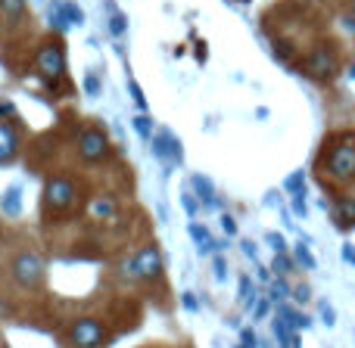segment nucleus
<instances>
[{
    "mask_svg": "<svg viewBox=\"0 0 355 348\" xmlns=\"http://www.w3.org/2000/svg\"><path fill=\"white\" fill-rule=\"evenodd\" d=\"M128 87H131V97H135V103H137V106H141V109H144V106H147V97H144L141 84H137L135 78H128Z\"/></svg>",
    "mask_w": 355,
    "mask_h": 348,
    "instance_id": "a878e982",
    "label": "nucleus"
},
{
    "mask_svg": "<svg viewBox=\"0 0 355 348\" xmlns=\"http://www.w3.org/2000/svg\"><path fill=\"white\" fill-rule=\"evenodd\" d=\"M85 91L91 93V97L100 91V84H97V75H87V78H85Z\"/></svg>",
    "mask_w": 355,
    "mask_h": 348,
    "instance_id": "2f4dec72",
    "label": "nucleus"
},
{
    "mask_svg": "<svg viewBox=\"0 0 355 348\" xmlns=\"http://www.w3.org/2000/svg\"><path fill=\"white\" fill-rule=\"evenodd\" d=\"M106 149H110V143H106V134H103V131H97V128L81 131V137H78V156H81L85 162L103 159Z\"/></svg>",
    "mask_w": 355,
    "mask_h": 348,
    "instance_id": "423d86ee",
    "label": "nucleus"
},
{
    "mask_svg": "<svg viewBox=\"0 0 355 348\" xmlns=\"http://www.w3.org/2000/svg\"><path fill=\"white\" fill-rule=\"evenodd\" d=\"M277 47H281V50H277V53H281V59H287V56H290V44H277Z\"/></svg>",
    "mask_w": 355,
    "mask_h": 348,
    "instance_id": "58836bf2",
    "label": "nucleus"
},
{
    "mask_svg": "<svg viewBox=\"0 0 355 348\" xmlns=\"http://www.w3.org/2000/svg\"><path fill=\"white\" fill-rule=\"evenodd\" d=\"M306 72L312 75V78H334V75H337V56L324 47L315 50L306 59Z\"/></svg>",
    "mask_w": 355,
    "mask_h": 348,
    "instance_id": "6e6552de",
    "label": "nucleus"
},
{
    "mask_svg": "<svg viewBox=\"0 0 355 348\" xmlns=\"http://www.w3.org/2000/svg\"><path fill=\"white\" fill-rule=\"evenodd\" d=\"M72 202H75L72 181H66V177H50V181L44 183V205H47L50 212H66Z\"/></svg>",
    "mask_w": 355,
    "mask_h": 348,
    "instance_id": "39448f33",
    "label": "nucleus"
},
{
    "mask_svg": "<svg viewBox=\"0 0 355 348\" xmlns=\"http://www.w3.org/2000/svg\"><path fill=\"white\" fill-rule=\"evenodd\" d=\"M221 227H225V233H227V237H234V233H237V224H234V218H231V214H225V218H221Z\"/></svg>",
    "mask_w": 355,
    "mask_h": 348,
    "instance_id": "473e14b6",
    "label": "nucleus"
},
{
    "mask_svg": "<svg viewBox=\"0 0 355 348\" xmlns=\"http://www.w3.org/2000/svg\"><path fill=\"white\" fill-rule=\"evenodd\" d=\"M19 153V134L12 125L0 122V162H12Z\"/></svg>",
    "mask_w": 355,
    "mask_h": 348,
    "instance_id": "9d476101",
    "label": "nucleus"
},
{
    "mask_svg": "<svg viewBox=\"0 0 355 348\" xmlns=\"http://www.w3.org/2000/svg\"><path fill=\"white\" fill-rule=\"evenodd\" d=\"M234 348H246V345H234Z\"/></svg>",
    "mask_w": 355,
    "mask_h": 348,
    "instance_id": "79ce46f5",
    "label": "nucleus"
},
{
    "mask_svg": "<svg viewBox=\"0 0 355 348\" xmlns=\"http://www.w3.org/2000/svg\"><path fill=\"white\" fill-rule=\"evenodd\" d=\"M122 274L128 280H156L162 274V252L156 246H144L135 258L122 264Z\"/></svg>",
    "mask_w": 355,
    "mask_h": 348,
    "instance_id": "f03ea898",
    "label": "nucleus"
},
{
    "mask_svg": "<svg viewBox=\"0 0 355 348\" xmlns=\"http://www.w3.org/2000/svg\"><path fill=\"white\" fill-rule=\"evenodd\" d=\"M302 187H306V174H302V172H293L287 181H284V190H290L293 196L302 193Z\"/></svg>",
    "mask_w": 355,
    "mask_h": 348,
    "instance_id": "aec40b11",
    "label": "nucleus"
},
{
    "mask_svg": "<svg viewBox=\"0 0 355 348\" xmlns=\"http://www.w3.org/2000/svg\"><path fill=\"white\" fill-rule=\"evenodd\" d=\"M60 6H62V16H66L69 25H81V22H85V10H81V6L69 3V0H62Z\"/></svg>",
    "mask_w": 355,
    "mask_h": 348,
    "instance_id": "dca6fc26",
    "label": "nucleus"
},
{
    "mask_svg": "<svg viewBox=\"0 0 355 348\" xmlns=\"http://www.w3.org/2000/svg\"><path fill=\"white\" fill-rule=\"evenodd\" d=\"M91 214L94 218H112V214H116V202H112L110 196H97V199L91 202Z\"/></svg>",
    "mask_w": 355,
    "mask_h": 348,
    "instance_id": "2eb2a0df",
    "label": "nucleus"
},
{
    "mask_svg": "<svg viewBox=\"0 0 355 348\" xmlns=\"http://www.w3.org/2000/svg\"><path fill=\"white\" fill-rule=\"evenodd\" d=\"M25 6V0H0V12H6V16H19Z\"/></svg>",
    "mask_w": 355,
    "mask_h": 348,
    "instance_id": "5701e85b",
    "label": "nucleus"
},
{
    "mask_svg": "<svg viewBox=\"0 0 355 348\" xmlns=\"http://www.w3.org/2000/svg\"><path fill=\"white\" fill-rule=\"evenodd\" d=\"M190 183H193V190H196V193H200V199L206 202V205H215V190H212V181H209V177L196 174Z\"/></svg>",
    "mask_w": 355,
    "mask_h": 348,
    "instance_id": "4468645a",
    "label": "nucleus"
},
{
    "mask_svg": "<svg viewBox=\"0 0 355 348\" xmlns=\"http://www.w3.org/2000/svg\"><path fill=\"white\" fill-rule=\"evenodd\" d=\"M243 255H250L252 262H256V246H252V243H243Z\"/></svg>",
    "mask_w": 355,
    "mask_h": 348,
    "instance_id": "4c0bfd02",
    "label": "nucleus"
},
{
    "mask_svg": "<svg viewBox=\"0 0 355 348\" xmlns=\"http://www.w3.org/2000/svg\"><path fill=\"white\" fill-rule=\"evenodd\" d=\"M135 131L144 137V140H153V125H150L147 116H137L135 118Z\"/></svg>",
    "mask_w": 355,
    "mask_h": 348,
    "instance_id": "412c9836",
    "label": "nucleus"
},
{
    "mask_svg": "<svg viewBox=\"0 0 355 348\" xmlns=\"http://www.w3.org/2000/svg\"><path fill=\"white\" fill-rule=\"evenodd\" d=\"M153 153L166 162H181L184 159L181 140H175L172 131H159V134H153Z\"/></svg>",
    "mask_w": 355,
    "mask_h": 348,
    "instance_id": "1a4fd4ad",
    "label": "nucleus"
},
{
    "mask_svg": "<svg viewBox=\"0 0 355 348\" xmlns=\"http://www.w3.org/2000/svg\"><path fill=\"white\" fill-rule=\"evenodd\" d=\"M290 295H293L296 302H302V305H306V302L312 299V289H309L306 283H300V286H293V293H290Z\"/></svg>",
    "mask_w": 355,
    "mask_h": 348,
    "instance_id": "cd10ccee",
    "label": "nucleus"
},
{
    "mask_svg": "<svg viewBox=\"0 0 355 348\" xmlns=\"http://www.w3.org/2000/svg\"><path fill=\"white\" fill-rule=\"evenodd\" d=\"M184 208H187V214H196V202L190 199V193L184 196Z\"/></svg>",
    "mask_w": 355,
    "mask_h": 348,
    "instance_id": "c9c22d12",
    "label": "nucleus"
},
{
    "mask_svg": "<svg viewBox=\"0 0 355 348\" xmlns=\"http://www.w3.org/2000/svg\"><path fill=\"white\" fill-rule=\"evenodd\" d=\"M3 112L10 116V112H12V103H0V116H3Z\"/></svg>",
    "mask_w": 355,
    "mask_h": 348,
    "instance_id": "ea45409f",
    "label": "nucleus"
},
{
    "mask_svg": "<svg viewBox=\"0 0 355 348\" xmlns=\"http://www.w3.org/2000/svg\"><path fill=\"white\" fill-rule=\"evenodd\" d=\"M225 277H227V271H225V258L215 255V280H225Z\"/></svg>",
    "mask_w": 355,
    "mask_h": 348,
    "instance_id": "7c9ffc66",
    "label": "nucleus"
},
{
    "mask_svg": "<svg viewBox=\"0 0 355 348\" xmlns=\"http://www.w3.org/2000/svg\"><path fill=\"white\" fill-rule=\"evenodd\" d=\"M240 339H243L246 348H256L259 345V339H256V333H252V330H240Z\"/></svg>",
    "mask_w": 355,
    "mask_h": 348,
    "instance_id": "c756f323",
    "label": "nucleus"
},
{
    "mask_svg": "<svg viewBox=\"0 0 355 348\" xmlns=\"http://www.w3.org/2000/svg\"><path fill=\"white\" fill-rule=\"evenodd\" d=\"M110 31H112V35H125V16H122V12H116V10H112V19H110Z\"/></svg>",
    "mask_w": 355,
    "mask_h": 348,
    "instance_id": "b1692460",
    "label": "nucleus"
},
{
    "mask_svg": "<svg viewBox=\"0 0 355 348\" xmlns=\"http://www.w3.org/2000/svg\"><path fill=\"white\" fill-rule=\"evenodd\" d=\"M69 342L75 348H100V345H106V327L91 318H81L69 330Z\"/></svg>",
    "mask_w": 355,
    "mask_h": 348,
    "instance_id": "20e7f679",
    "label": "nucleus"
},
{
    "mask_svg": "<svg viewBox=\"0 0 355 348\" xmlns=\"http://www.w3.org/2000/svg\"><path fill=\"white\" fill-rule=\"evenodd\" d=\"M271 271H275L277 277H287L290 271H293V262L287 258V252H284V255H275V262H271Z\"/></svg>",
    "mask_w": 355,
    "mask_h": 348,
    "instance_id": "6ab92c4d",
    "label": "nucleus"
},
{
    "mask_svg": "<svg viewBox=\"0 0 355 348\" xmlns=\"http://www.w3.org/2000/svg\"><path fill=\"white\" fill-rule=\"evenodd\" d=\"M19 208H22V190H19V187H10V190L3 193V199H0V212L10 214V218H16Z\"/></svg>",
    "mask_w": 355,
    "mask_h": 348,
    "instance_id": "f8f14e48",
    "label": "nucleus"
},
{
    "mask_svg": "<svg viewBox=\"0 0 355 348\" xmlns=\"http://www.w3.org/2000/svg\"><path fill=\"white\" fill-rule=\"evenodd\" d=\"M290 293H293V286H290V283L287 280H284V277H277V280L275 283H271V299H275L277 302V305H281V302L284 299H287V295Z\"/></svg>",
    "mask_w": 355,
    "mask_h": 348,
    "instance_id": "f3484780",
    "label": "nucleus"
},
{
    "mask_svg": "<svg viewBox=\"0 0 355 348\" xmlns=\"http://www.w3.org/2000/svg\"><path fill=\"white\" fill-rule=\"evenodd\" d=\"M10 277L16 280V286L22 289H35L44 280V262L37 252H19L10 264Z\"/></svg>",
    "mask_w": 355,
    "mask_h": 348,
    "instance_id": "7ed1b4c3",
    "label": "nucleus"
},
{
    "mask_svg": "<svg viewBox=\"0 0 355 348\" xmlns=\"http://www.w3.org/2000/svg\"><path fill=\"white\" fill-rule=\"evenodd\" d=\"M271 243V249H275V255H284V252H287V243H284V237L281 233H268V237H265Z\"/></svg>",
    "mask_w": 355,
    "mask_h": 348,
    "instance_id": "393cba45",
    "label": "nucleus"
},
{
    "mask_svg": "<svg viewBox=\"0 0 355 348\" xmlns=\"http://www.w3.org/2000/svg\"><path fill=\"white\" fill-rule=\"evenodd\" d=\"M265 314H268V302L262 299V302H256V311H252V318L259 320V318H265Z\"/></svg>",
    "mask_w": 355,
    "mask_h": 348,
    "instance_id": "f704fd0d",
    "label": "nucleus"
},
{
    "mask_svg": "<svg viewBox=\"0 0 355 348\" xmlns=\"http://www.w3.org/2000/svg\"><path fill=\"white\" fill-rule=\"evenodd\" d=\"M349 75H352V78H355V66H352V72H349Z\"/></svg>",
    "mask_w": 355,
    "mask_h": 348,
    "instance_id": "a19ab883",
    "label": "nucleus"
},
{
    "mask_svg": "<svg viewBox=\"0 0 355 348\" xmlns=\"http://www.w3.org/2000/svg\"><path fill=\"white\" fill-rule=\"evenodd\" d=\"M37 72L44 75V78H62L66 75V56H62L60 47H41L37 50V59H35Z\"/></svg>",
    "mask_w": 355,
    "mask_h": 348,
    "instance_id": "0eeeda50",
    "label": "nucleus"
},
{
    "mask_svg": "<svg viewBox=\"0 0 355 348\" xmlns=\"http://www.w3.org/2000/svg\"><path fill=\"white\" fill-rule=\"evenodd\" d=\"M324 174L334 181H355V137H340L324 153Z\"/></svg>",
    "mask_w": 355,
    "mask_h": 348,
    "instance_id": "f257e3e1",
    "label": "nucleus"
},
{
    "mask_svg": "<svg viewBox=\"0 0 355 348\" xmlns=\"http://www.w3.org/2000/svg\"><path fill=\"white\" fill-rule=\"evenodd\" d=\"M321 318H324V324L327 327H334V324H337V314H334V305H331V302H321Z\"/></svg>",
    "mask_w": 355,
    "mask_h": 348,
    "instance_id": "bb28decb",
    "label": "nucleus"
},
{
    "mask_svg": "<svg viewBox=\"0 0 355 348\" xmlns=\"http://www.w3.org/2000/svg\"><path fill=\"white\" fill-rule=\"evenodd\" d=\"M293 255H296V262H300L306 271H315V264H318V262H315V255H312V252H309V246H306V243H300V246H296V252H293Z\"/></svg>",
    "mask_w": 355,
    "mask_h": 348,
    "instance_id": "a211bd4d",
    "label": "nucleus"
},
{
    "mask_svg": "<svg viewBox=\"0 0 355 348\" xmlns=\"http://www.w3.org/2000/svg\"><path fill=\"white\" fill-rule=\"evenodd\" d=\"M293 214L306 218V193H296V196H293Z\"/></svg>",
    "mask_w": 355,
    "mask_h": 348,
    "instance_id": "c85d7f7f",
    "label": "nucleus"
},
{
    "mask_svg": "<svg viewBox=\"0 0 355 348\" xmlns=\"http://www.w3.org/2000/svg\"><path fill=\"white\" fill-rule=\"evenodd\" d=\"M50 25H53L60 35H62V31H69V22H66V16H62V6H56V10L50 12Z\"/></svg>",
    "mask_w": 355,
    "mask_h": 348,
    "instance_id": "4be33fe9",
    "label": "nucleus"
},
{
    "mask_svg": "<svg viewBox=\"0 0 355 348\" xmlns=\"http://www.w3.org/2000/svg\"><path fill=\"white\" fill-rule=\"evenodd\" d=\"M334 221L340 227H352L355 224V196H340L334 202Z\"/></svg>",
    "mask_w": 355,
    "mask_h": 348,
    "instance_id": "9b49d317",
    "label": "nucleus"
},
{
    "mask_svg": "<svg viewBox=\"0 0 355 348\" xmlns=\"http://www.w3.org/2000/svg\"><path fill=\"white\" fill-rule=\"evenodd\" d=\"M190 237H193V243H196V249H200V255H209V252L215 249V243H212V237H209L206 227L190 224Z\"/></svg>",
    "mask_w": 355,
    "mask_h": 348,
    "instance_id": "ddd939ff",
    "label": "nucleus"
},
{
    "mask_svg": "<svg viewBox=\"0 0 355 348\" xmlns=\"http://www.w3.org/2000/svg\"><path fill=\"white\" fill-rule=\"evenodd\" d=\"M343 258L349 264H355V249H352V246H343Z\"/></svg>",
    "mask_w": 355,
    "mask_h": 348,
    "instance_id": "e433bc0d",
    "label": "nucleus"
},
{
    "mask_svg": "<svg viewBox=\"0 0 355 348\" xmlns=\"http://www.w3.org/2000/svg\"><path fill=\"white\" fill-rule=\"evenodd\" d=\"M181 302H184V308H187V311H196V308H200V305H196V295L193 293H184Z\"/></svg>",
    "mask_w": 355,
    "mask_h": 348,
    "instance_id": "72a5a7b5",
    "label": "nucleus"
}]
</instances>
